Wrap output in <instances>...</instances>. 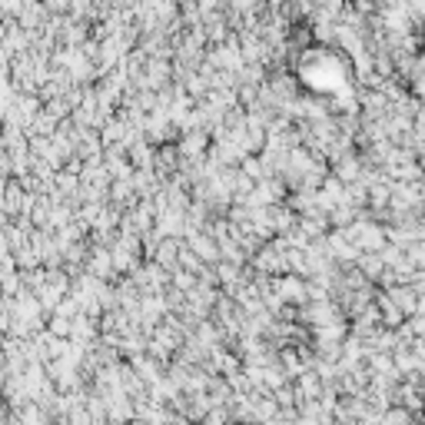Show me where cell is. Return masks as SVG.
I'll use <instances>...</instances> for the list:
<instances>
[]
</instances>
